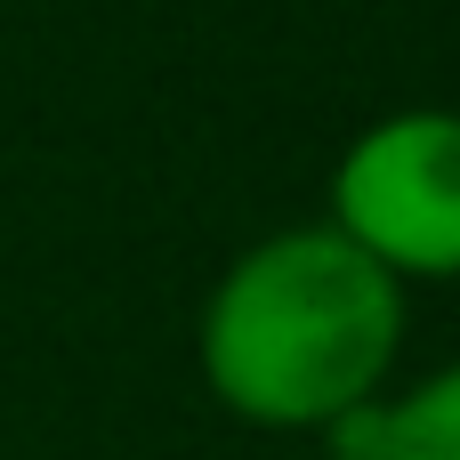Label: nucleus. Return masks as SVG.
Instances as JSON below:
<instances>
[{
    "instance_id": "f257e3e1",
    "label": "nucleus",
    "mask_w": 460,
    "mask_h": 460,
    "mask_svg": "<svg viewBox=\"0 0 460 460\" xmlns=\"http://www.w3.org/2000/svg\"><path fill=\"white\" fill-rule=\"evenodd\" d=\"M202 388L251 420L323 437L396 380L404 356V283L364 259L332 218L251 243L202 299Z\"/></svg>"
},
{
    "instance_id": "f03ea898",
    "label": "nucleus",
    "mask_w": 460,
    "mask_h": 460,
    "mask_svg": "<svg viewBox=\"0 0 460 460\" xmlns=\"http://www.w3.org/2000/svg\"><path fill=\"white\" fill-rule=\"evenodd\" d=\"M332 226L404 291L460 283V113L404 105L348 137L332 170Z\"/></svg>"
},
{
    "instance_id": "7ed1b4c3",
    "label": "nucleus",
    "mask_w": 460,
    "mask_h": 460,
    "mask_svg": "<svg viewBox=\"0 0 460 460\" xmlns=\"http://www.w3.org/2000/svg\"><path fill=\"white\" fill-rule=\"evenodd\" d=\"M323 445L332 460H460V364L412 388H380L372 404L332 420Z\"/></svg>"
}]
</instances>
